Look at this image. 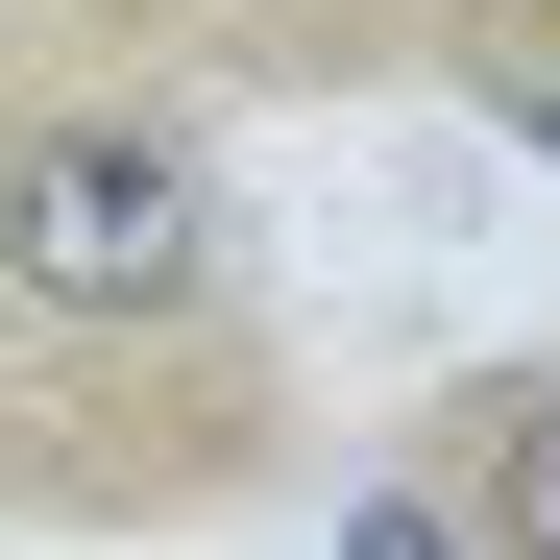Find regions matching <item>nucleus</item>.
I'll list each match as a JSON object with an SVG mask.
<instances>
[{"instance_id":"nucleus-1","label":"nucleus","mask_w":560,"mask_h":560,"mask_svg":"<svg viewBox=\"0 0 560 560\" xmlns=\"http://www.w3.org/2000/svg\"><path fill=\"white\" fill-rule=\"evenodd\" d=\"M244 317V220L196 122L147 98H0V341L25 365H147Z\"/></svg>"},{"instance_id":"nucleus-2","label":"nucleus","mask_w":560,"mask_h":560,"mask_svg":"<svg viewBox=\"0 0 560 560\" xmlns=\"http://www.w3.org/2000/svg\"><path fill=\"white\" fill-rule=\"evenodd\" d=\"M439 488L488 560H560V365H512V390H463L439 415Z\"/></svg>"}]
</instances>
